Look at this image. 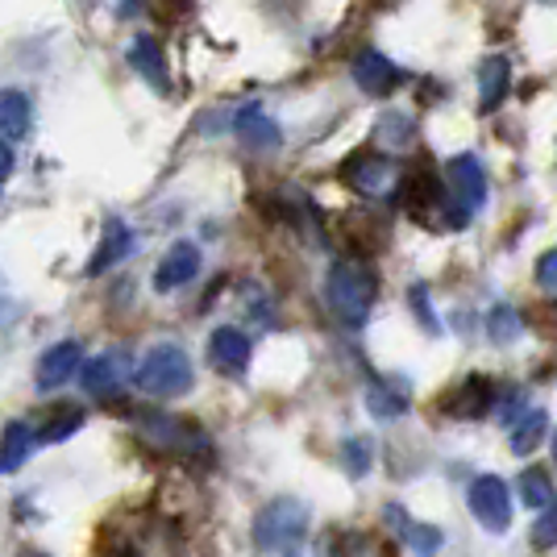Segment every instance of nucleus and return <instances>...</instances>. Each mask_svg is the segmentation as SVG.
Returning <instances> with one entry per match:
<instances>
[{
    "mask_svg": "<svg viewBox=\"0 0 557 557\" xmlns=\"http://www.w3.org/2000/svg\"><path fill=\"white\" fill-rule=\"evenodd\" d=\"M536 275H541V283H545V287H557V250H554V255H545V258H541V267H536Z\"/></svg>",
    "mask_w": 557,
    "mask_h": 557,
    "instance_id": "26",
    "label": "nucleus"
},
{
    "mask_svg": "<svg viewBox=\"0 0 557 557\" xmlns=\"http://www.w3.org/2000/svg\"><path fill=\"white\" fill-rule=\"evenodd\" d=\"M487 408H491L487 379H470V383H462V392H458V404H454V412H458V417H483Z\"/></svg>",
    "mask_w": 557,
    "mask_h": 557,
    "instance_id": "19",
    "label": "nucleus"
},
{
    "mask_svg": "<svg viewBox=\"0 0 557 557\" xmlns=\"http://www.w3.org/2000/svg\"><path fill=\"white\" fill-rule=\"evenodd\" d=\"M508 79H511V67H508V59H487L483 63V71H479V84H483V96H479V109L483 113H495L499 109V100L508 96Z\"/></svg>",
    "mask_w": 557,
    "mask_h": 557,
    "instance_id": "16",
    "label": "nucleus"
},
{
    "mask_svg": "<svg viewBox=\"0 0 557 557\" xmlns=\"http://www.w3.org/2000/svg\"><path fill=\"white\" fill-rule=\"evenodd\" d=\"M516 333H520L516 312H511V308H495V312H491V337H495V342H511Z\"/></svg>",
    "mask_w": 557,
    "mask_h": 557,
    "instance_id": "24",
    "label": "nucleus"
},
{
    "mask_svg": "<svg viewBox=\"0 0 557 557\" xmlns=\"http://www.w3.org/2000/svg\"><path fill=\"white\" fill-rule=\"evenodd\" d=\"M387 516H392L395 529H399V533L412 541V549H417L420 557H429L433 549H437V545H442V533H437V529H420V524H412V520H408V516H404L399 508H387Z\"/></svg>",
    "mask_w": 557,
    "mask_h": 557,
    "instance_id": "18",
    "label": "nucleus"
},
{
    "mask_svg": "<svg viewBox=\"0 0 557 557\" xmlns=\"http://www.w3.org/2000/svg\"><path fill=\"white\" fill-rule=\"evenodd\" d=\"M325 300L337 312V321H346L349 329L367 325V312L374 304V278L362 262H333L325 275Z\"/></svg>",
    "mask_w": 557,
    "mask_h": 557,
    "instance_id": "1",
    "label": "nucleus"
},
{
    "mask_svg": "<svg viewBox=\"0 0 557 557\" xmlns=\"http://www.w3.org/2000/svg\"><path fill=\"white\" fill-rule=\"evenodd\" d=\"M554 462H557V437H554Z\"/></svg>",
    "mask_w": 557,
    "mask_h": 557,
    "instance_id": "29",
    "label": "nucleus"
},
{
    "mask_svg": "<svg viewBox=\"0 0 557 557\" xmlns=\"http://www.w3.org/2000/svg\"><path fill=\"white\" fill-rule=\"evenodd\" d=\"M34 429L22 424V420H13L9 429H4V437H0V474H17L25 466V458L34 454Z\"/></svg>",
    "mask_w": 557,
    "mask_h": 557,
    "instance_id": "13",
    "label": "nucleus"
},
{
    "mask_svg": "<svg viewBox=\"0 0 557 557\" xmlns=\"http://www.w3.org/2000/svg\"><path fill=\"white\" fill-rule=\"evenodd\" d=\"M129 67L138 71L141 79H150L159 92L166 88V54L154 38H134L129 42Z\"/></svg>",
    "mask_w": 557,
    "mask_h": 557,
    "instance_id": "14",
    "label": "nucleus"
},
{
    "mask_svg": "<svg viewBox=\"0 0 557 557\" xmlns=\"http://www.w3.org/2000/svg\"><path fill=\"white\" fill-rule=\"evenodd\" d=\"M9 175H13V146L0 141V187L9 184Z\"/></svg>",
    "mask_w": 557,
    "mask_h": 557,
    "instance_id": "27",
    "label": "nucleus"
},
{
    "mask_svg": "<svg viewBox=\"0 0 557 557\" xmlns=\"http://www.w3.org/2000/svg\"><path fill=\"white\" fill-rule=\"evenodd\" d=\"M29 134V100L17 88H0V141H17Z\"/></svg>",
    "mask_w": 557,
    "mask_h": 557,
    "instance_id": "15",
    "label": "nucleus"
},
{
    "mask_svg": "<svg viewBox=\"0 0 557 557\" xmlns=\"http://www.w3.org/2000/svg\"><path fill=\"white\" fill-rule=\"evenodd\" d=\"M22 557H47V554H34V549H25V554Z\"/></svg>",
    "mask_w": 557,
    "mask_h": 557,
    "instance_id": "28",
    "label": "nucleus"
},
{
    "mask_svg": "<svg viewBox=\"0 0 557 557\" xmlns=\"http://www.w3.org/2000/svg\"><path fill=\"white\" fill-rule=\"evenodd\" d=\"M209 362L221 374H242L250 367V337L233 325L216 329L209 337Z\"/></svg>",
    "mask_w": 557,
    "mask_h": 557,
    "instance_id": "7",
    "label": "nucleus"
},
{
    "mask_svg": "<svg viewBox=\"0 0 557 557\" xmlns=\"http://www.w3.org/2000/svg\"><path fill=\"white\" fill-rule=\"evenodd\" d=\"M79 362H84V349L79 342H59V346H50L42 358H38V387H63L71 374L79 371Z\"/></svg>",
    "mask_w": 557,
    "mask_h": 557,
    "instance_id": "10",
    "label": "nucleus"
},
{
    "mask_svg": "<svg viewBox=\"0 0 557 557\" xmlns=\"http://www.w3.org/2000/svg\"><path fill=\"white\" fill-rule=\"evenodd\" d=\"M308 533V508L300 499H271L267 508L258 511L255 520V545L262 554H283V549H296Z\"/></svg>",
    "mask_w": 557,
    "mask_h": 557,
    "instance_id": "2",
    "label": "nucleus"
},
{
    "mask_svg": "<svg viewBox=\"0 0 557 557\" xmlns=\"http://www.w3.org/2000/svg\"><path fill=\"white\" fill-rule=\"evenodd\" d=\"M533 545H541V549H554L557 545V499L541 511V520L533 524Z\"/></svg>",
    "mask_w": 557,
    "mask_h": 557,
    "instance_id": "23",
    "label": "nucleus"
},
{
    "mask_svg": "<svg viewBox=\"0 0 557 557\" xmlns=\"http://www.w3.org/2000/svg\"><path fill=\"white\" fill-rule=\"evenodd\" d=\"M354 79L367 96H392L399 88V67L379 50H362L354 59Z\"/></svg>",
    "mask_w": 557,
    "mask_h": 557,
    "instance_id": "8",
    "label": "nucleus"
},
{
    "mask_svg": "<svg viewBox=\"0 0 557 557\" xmlns=\"http://www.w3.org/2000/svg\"><path fill=\"white\" fill-rule=\"evenodd\" d=\"M367 408H371L374 417L387 420V417H399V412L408 408V399H404L399 392H387V387L374 383V387H367Z\"/></svg>",
    "mask_w": 557,
    "mask_h": 557,
    "instance_id": "22",
    "label": "nucleus"
},
{
    "mask_svg": "<svg viewBox=\"0 0 557 557\" xmlns=\"http://www.w3.org/2000/svg\"><path fill=\"white\" fill-rule=\"evenodd\" d=\"M449 187H454V200H458V212H470L483 209V200H487V175H483V166L474 154H458L454 163H449Z\"/></svg>",
    "mask_w": 557,
    "mask_h": 557,
    "instance_id": "6",
    "label": "nucleus"
},
{
    "mask_svg": "<svg viewBox=\"0 0 557 557\" xmlns=\"http://www.w3.org/2000/svg\"><path fill=\"white\" fill-rule=\"evenodd\" d=\"M146 395H159V399H175L191 387V358L180 346H154L141 358L138 374H134Z\"/></svg>",
    "mask_w": 557,
    "mask_h": 557,
    "instance_id": "3",
    "label": "nucleus"
},
{
    "mask_svg": "<svg viewBox=\"0 0 557 557\" xmlns=\"http://www.w3.org/2000/svg\"><path fill=\"white\" fill-rule=\"evenodd\" d=\"M233 134H237L242 146H250V150H278L283 146L278 125L267 113H258V109H242V113L233 116Z\"/></svg>",
    "mask_w": 557,
    "mask_h": 557,
    "instance_id": "11",
    "label": "nucleus"
},
{
    "mask_svg": "<svg viewBox=\"0 0 557 557\" xmlns=\"http://www.w3.org/2000/svg\"><path fill=\"white\" fill-rule=\"evenodd\" d=\"M125 255H134V233L125 230L121 221H109V230H104V237H100V246H96L92 262H88V275L109 271V267H116Z\"/></svg>",
    "mask_w": 557,
    "mask_h": 557,
    "instance_id": "12",
    "label": "nucleus"
},
{
    "mask_svg": "<svg viewBox=\"0 0 557 557\" xmlns=\"http://www.w3.org/2000/svg\"><path fill=\"white\" fill-rule=\"evenodd\" d=\"M79 424H84V412H79V408H54V420L42 424L34 437H38V442H63V437H71Z\"/></svg>",
    "mask_w": 557,
    "mask_h": 557,
    "instance_id": "21",
    "label": "nucleus"
},
{
    "mask_svg": "<svg viewBox=\"0 0 557 557\" xmlns=\"http://www.w3.org/2000/svg\"><path fill=\"white\" fill-rule=\"evenodd\" d=\"M545 424H549L545 412H529V417L511 429V449H516V454H533L536 442L545 437Z\"/></svg>",
    "mask_w": 557,
    "mask_h": 557,
    "instance_id": "20",
    "label": "nucleus"
},
{
    "mask_svg": "<svg viewBox=\"0 0 557 557\" xmlns=\"http://www.w3.org/2000/svg\"><path fill=\"white\" fill-rule=\"evenodd\" d=\"M79 379H84V387H88V395H100V399H113L129 379H134V358L125 354V349H109V354H100V358H92L84 371H79Z\"/></svg>",
    "mask_w": 557,
    "mask_h": 557,
    "instance_id": "5",
    "label": "nucleus"
},
{
    "mask_svg": "<svg viewBox=\"0 0 557 557\" xmlns=\"http://www.w3.org/2000/svg\"><path fill=\"white\" fill-rule=\"evenodd\" d=\"M470 511L487 533H504L511 524V491L499 474H483L470 483Z\"/></svg>",
    "mask_w": 557,
    "mask_h": 557,
    "instance_id": "4",
    "label": "nucleus"
},
{
    "mask_svg": "<svg viewBox=\"0 0 557 557\" xmlns=\"http://www.w3.org/2000/svg\"><path fill=\"white\" fill-rule=\"evenodd\" d=\"M346 462L349 474H362L371 466V442H346Z\"/></svg>",
    "mask_w": 557,
    "mask_h": 557,
    "instance_id": "25",
    "label": "nucleus"
},
{
    "mask_svg": "<svg viewBox=\"0 0 557 557\" xmlns=\"http://www.w3.org/2000/svg\"><path fill=\"white\" fill-rule=\"evenodd\" d=\"M520 499L529 504V508H549L557 495H554V483H549V474L541 470V466H529L524 474H520Z\"/></svg>",
    "mask_w": 557,
    "mask_h": 557,
    "instance_id": "17",
    "label": "nucleus"
},
{
    "mask_svg": "<svg viewBox=\"0 0 557 557\" xmlns=\"http://www.w3.org/2000/svg\"><path fill=\"white\" fill-rule=\"evenodd\" d=\"M196 275H200V250L191 242H175L163 262H159V271H154V287L159 292H175V287L191 283Z\"/></svg>",
    "mask_w": 557,
    "mask_h": 557,
    "instance_id": "9",
    "label": "nucleus"
}]
</instances>
